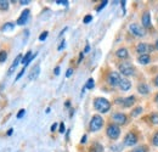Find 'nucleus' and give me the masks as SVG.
<instances>
[{
    "instance_id": "3",
    "label": "nucleus",
    "mask_w": 158,
    "mask_h": 152,
    "mask_svg": "<svg viewBox=\"0 0 158 152\" xmlns=\"http://www.w3.org/2000/svg\"><path fill=\"white\" fill-rule=\"evenodd\" d=\"M103 125V119L102 117L99 116V114H95L93 116L91 120H90V130L91 132H99L100 129L102 128Z\"/></svg>"
},
{
    "instance_id": "17",
    "label": "nucleus",
    "mask_w": 158,
    "mask_h": 152,
    "mask_svg": "<svg viewBox=\"0 0 158 152\" xmlns=\"http://www.w3.org/2000/svg\"><path fill=\"white\" fill-rule=\"evenodd\" d=\"M39 73H40V66L39 65H37L33 70H32V72L29 73V76H28V78H29V80H34L37 77L39 76Z\"/></svg>"
},
{
    "instance_id": "14",
    "label": "nucleus",
    "mask_w": 158,
    "mask_h": 152,
    "mask_svg": "<svg viewBox=\"0 0 158 152\" xmlns=\"http://www.w3.org/2000/svg\"><path fill=\"white\" fill-rule=\"evenodd\" d=\"M141 21H142V26H143L145 28H148V27L151 26V16H150V12H148V11H146V12L142 15Z\"/></svg>"
},
{
    "instance_id": "39",
    "label": "nucleus",
    "mask_w": 158,
    "mask_h": 152,
    "mask_svg": "<svg viewBox=\"0 0 158 152\" xmlns=\"http://www.w3.org/2000/svg\"><path fill=\"white\" fill-rule=\"evenodd\" d=\"M20 2L22 4V5H28V4L31 2V1H29V0H21Z\"/></svg>"
},
{
    "instance_id": "35",
    "label": "nucleus",
    "mask_w": 158,
    "mask_h": 152,
    "mask_svg": "<svg viewBox=\"0 0 158 152\" xmlns=\"http://www.w3.org/2000/svg\"><path fill=\"white\" fill-rule=\"evenodd\" d=\"M56 2H57V4H61V5H66V6L68 5V1H67V0H57Z\"/></svg>"
},
{
    "instance_id": "41",
    "label": "nucleus",
    "mask_w": 158,
    "mask_h": 152,
    "mask_svg": "<svg viewBox=\"0 0 158 152\" xmlns=\"http://www.w3.org/2000/svg\"><path fill=\"white\" fill-rule=\"evenodd\" d=\"M89 50H90V45H89V44H86V46H85V50H84V53H89Z\"/></svg>"
},
{
    "instance_id": "20",
    "label": "nucleus",
    "mask_w": 158,
    "mask_h": 152,
    "mask_svg": "<svg viewBox=\"0 0 158 152\" xmlns=\"http://www.w3.org/2000/svg\"><path fill=\"white\" fill-rule=\"evenodd\" d=\"M9 5H10V1H7V0H0V10H2V11L9 10Z\"/></svg>"
},
{
    "instance_id": "25",
    "label": "nucleus",
    "mask_w": 158,
    "mask_h": 152,
    "mask_svg": "<svg viewBox=\"0 0 158 152\" xmlns=\"http://www.w3.org/2000/svg\"><path fill=\"white\" fill-rule=\"evenodd\" d=\"M142 110H143L142 107H136V108L131 112V116H133V117H136V116H139V114L142 112Z\"/></svg>"
},
{
    "instance_id": "36",
    "label": "nucleus",
    "mask_w": 158,
    "mask_h": 152,
    "mask_svg": "<svg viewBox=\"0 0 158 152\" xmlns=\"http://www.w3.org/2000/svg\"><path fill=\"white\" fill-rule=\"evenodd\" d=\"M24 71H26V70H24V68H23V70H22V71H21L20 73H19V74H17V77H16V80H19V79H20L21 77L23 76V73H24Z\"/></svg>"
},
{
    "instance_id": "32",
    "label": "nucleus",
    "mask_w": 158,
    "mask_h": 152,
    "mask_svg": "<svg viewBox=\"0 0 158 152\" xmlns=\"http://www.w3.org/2000/svg\"><path fill=\"white\" fill-rule=\"evenodd\" d=\"M64 130H66V128H64V123L62 122V123L60 124V129H59V132H60V133H61V134H63V133H64Z\"/></svg>"
},
{
    "instance_id": "34",
    "label": "nucleus",
    "mask_w": 158,
    "mask_h": 152,
    "mask_svg": "<svg viewBox=\"0 0 158 152\" xmlns=\"http://www.w3.org/2000/svg\"><path fill=\"white\" fill-rule=\"evenodd\" d=\"M72 74H73V70H72V68H68V70H67V73H66V77L69 78Z\"/></svg>"
},
{
    "instance_id": "45",
    "label": "nucleus",
    "mask_w": 158,
    "mask_h": 152,
    "mask_svg": "<svg viewBox=\"0 0 158 152\" xmlns=\"http://www.w3.org/2000/svg\"><path fill=\"white\" fill-rule=\"evenodd\" d=\"M155 84H156V87H158V76L155 78Z\"/></svg>"
},
{
    "instance_id": "23",
    "label": "nucleus",
    "mask_w": 158,
    "mask_h": 152,
    "mask_svg": "<svg viewBox=\"0 0 158 152\" xmlns=\"http://www.w3.org/2000/svg\"><path fill=\"white\" fill-rule=\"evenodd\" d=\"M94 85H95L94 79H93V78H90V79H88V82H86V84H85V88H86V89H93V88H94Z\"/></svg>"
},
{
    "instance_id": "24",
    "label": "nucleus",
    "mask_w": 158,
    "mask_h": 152,
    "mask_svg": "<svg viewBox=\"0 0 158 152\" xmlns=\"http://www.w3.org/2000/svg\"><path fill=\"white\" fill-rule=\"evenodd\" d=\"M150 118H151V122H152L153 124H158V113L157 112H155V113L151 114Z\"/></svg>"
},
{
    "instance_id": "8",
    "label": "nucleus",
    "mask_w": 158,
    "mask_h": 152,
    "mask_svg": "<svg viewBox=\"0 0 158 152\" xmlns=\"http://www.w3.org/2000/svg\"><path fill=\"white\" fill-rule=\"evenodd\" d=\"M136 142H138V135L135 133L130 132V133H128L125 135V137H124V144H125L127 146H134Z\"/></svg>"
},
{
    "instance_id": "38",
    "label": "nucleus",
    "mask_w": 158,
    "mask_h": 152,
    "mask_svg": "<svg viewBox=\"0 0 158 152\" xmlns=\"http://www.w3.org/2000/svg\"><path fill=\"white\" fill-rule=\"evenodd\" d=\"M54 73H55V76H59V74H60V67H59V66H57V67L54 70Z\"/></svg>"
},
{
    "instance_id": "43",
    "label": "nucleus",
    "mask_w": 158,
    "mask_h": 152,
    "mask_svg": "<svg viewBox=\"0 0 158 152\" xmlns=\"http://www.w3.org/2000/svg\"><path fill=\"white\" fill-rule=\"evenodd\" d=\"M83 56H84V53H81V54L79 55V61H78V62H81V60H83Z\"/></svg>"
},
{
    "instance_id": "46",
    "label": "nucleus",
    "mask_w": 158,
    "mask_h": 152,
    "mask_svg": "<svg viewBox=\"0 0 158 152\" xmlns=\"http://www.w3.org/2000/svg\"><path fill=\"white\" fill-rule=\"evenodd\" d=\"M155 48L158 50V39H157V41H156V45H155Z\"/></svg>"
},
{
    "instance_id": "6",
    "label": "nucleus",
    "mask_w": 158,
    "mask_h": 152,
    "mask_svg": "<svg viewBox=\"0 0 158 152\" xmlns=\"http://www.w3.org/2000/svg\"><path fill=\"white\" fill-rule=\"evenodd\" d=\"M120 80H122V78H120L118 72H110L108 76H107V83L111 87H117V85H119Z\"/></svg>"
},
{
    "instance_id": "12",
    "label": "nucleus",
    "mask_w": 158,
    "mask_h": 152,
    "mask_svg": "<svg viewBox=\"0 0 158 152\" xmlns=\"http://www.w3.org/2000/svg\"><path fill=\"white\" fill-rule=\"evenodd\" d=\"M29 10H24L22 14H21V16L19 17L17 19V24L19 26H22V24H24V23H27V21H28V17H29Z\"/></svg>"
},
{
    "instance_id": "21",
    "label": "nucleus",
    "mask_w": 158,
    "mask_h": 152,
    "mask_svg": "<svg viewBox=\"0 0 158 152\" xmlns=\"http://www.w3.org/2000/svg\"><path fill=\"white\" fill-rule=\"evenodd\" d=\"M15 28V24L12 23V22H7V23H5L4 26H2V31L4 32H6V31H12Z\"/></svg>"
},
{
    "instance_id": "47",
    "label": "nucleus",
    "mask_w": 158,
    "mask_h": 152,
    "mask_svg": "<svg viewBox=\"0 0 158 152\" xmlns=\"http://www.w3.org/2000/svg\"><path fill=\"white\" fill-rule=\"evenodd\" d=\"M155 101H156V102L158 103V94L156 95V97H155Z\"/></svg>"
},
{
    "instance_id": "44",
    "label": "nucleus",
    "mask_w": 158,
    "mask_h": 152,
    "mask_svg": "<svg viewBox=\"0 0 158 152\" xmlns=\"http://www.w3.org/2000/svg\"><path fill=\"white\" fill-rule=\"evenodd\" d=\"M12 133H14V129H9V132H7V135L10 136V135H11Z\"/></svg>"
},
{
    "instance_id": "37",
    "label": "nucleus",
    "mask_w": 158,
    "mask_h": 152,
    "mask_svg": "<svg viewBox=\"0 0 158 152\" xmlns=\"http://www.w3.org/2000/svg\"><path fill=\"white\" fill-rule=\"evenodd\" d=\"M56 129H57V123H54V124L51 125V129H50V130H51V132H55Z\"/></svg>"
},
{
    "instance_id": "9",
    "label": "nucleus",
    "mask_w": 158,
    "mask_h": 152,
    "mask_svg": "<svg viewBox=\"0 0 158 152\" xmlns=\"http://www.w3.org/2000/svg\"><path fill=\"white\" fill-rule=\"evenodd\" d=\"M135 102V96H129L127 99H117V103H122L123 107H130Z\"/></svg>"
},
{
    "instance_id": "5",
    "label": "nucleus",
    "mask_w": 158,
    "mask_h": 152,
    "mask_svg": "<svg viewBox=\"0 0 158 152\" xmlns=\"http://www.w3.org/2000/svg\"><path fill=\"white\" fill-rule=\"evenodd\" d=\"M153 50H155V46L146 43H140L136 46V51L140 55H148V53H152Z\"/></svg>"
},
{
    "instance_id": "31",
    "label": "nucleus",
    "mask_w": 158,
    "mask_h": 152,
    "mask_svg": "<svg viewBox=\"0 0 158 152\" xmlns=\"http://www.w3.org/2000/svg\"><path fill=\"white\" fill-rule=\"evenodd\" d=\"M107 2H108L107 0H105V1H102V4L100 5L99 7H98V11H101V10H102V9H103V7H105V6L107 5Z\"/></svg>"
},
{
    "instance_id": "16",
    "label": "nucleus",
    "mask_w": 158,
    "mask_h": 152,
    "mask_svg": "<svg viewBox=\"0 0 158 152\" xmlns=\"http://www.w3.org/2000/svg\"><path fill=\"white\" fill-rule=\"evenodd\" d=\"M138 91L140 94H142V95H147L148 93H150V88L147 87V84H145V83H140L138 87Z\"/></svg>"
},
{
    "instance_id": "40",
    "label": "nucleus",
    "mask_w": 158,
    "mask_h": 152,
    "mask_svg": "<svg viewBox=\"0 0 158 152\" xmlns=\"http://www.w3.org/2000/svg\"><path fill=\"white\" fill-rule=\"evenodd\" d=\"M63 46H64V40H62V43H61V44L59 45V51L63 49Z\"/></svg>"
},
{
    "instance_id": "4",
    "label": "nucleus",
    "mask_w": 158,
    "mask_h": 152,
    "mask_svg": "<svg viewBox=\"0 0 158 152\" xmlns=\"http://www.w3.org/2000/svg\"><path fill=\"white\" fill-rule=\"evenodd\" d=\"M106 133H107V136L112 140H116L118 139L119 135H120V129L117 124H110L106 129Z\"/></svg>"
},
{
    "instance_id": "33",
    "label": "nucleus",
    "mask_w": 158,
    "mask_h": 152,
    "mask_svg": "<svg viewBox=\"0 0 158 152\" xmlns=\"http://www.w3.org/2000/svg\"><path fill=\"white\" fill-rule=\"evenodd\" d=\"M24 113H26V110H21L20 112L17 113V118H19V119H21V118L24 116Z\"/></svg>"
},
{
    "instance_id": "2",
    "label": "nucleus",
    "mask_w": 158,
    "mask_h": 152,
    "mask_svg": "<svg viewBox=\"0 0 158 152\" xmlns=\"http://www.w3.org/2000/svg\"><path fill=\"white\" fill-rule=\"evenodd\" d=\"M119 71H120V73H122L123 76H125V77H130L135 73L134 66H133L130 62H127V61H124V62H122V63L119 65Z\"/></svg>"
},
{
    "instance_id": "28",
    "label": "nucleus",
    "mask_w": 158,
    "mask_h": 152,
    "mask_svg": "<svg viewBox=\"0 0 158 152\" xmlns=\"http://www.w3.org/2000/svg\"><path fill=\"white\" fill-rule=\"evenodd\" d=\"M91 19H93V16H91V15H86V16L84 17V19H83V22L88 24V23H90V22H91Z\"/></svg>"
},
{
    "instance_id": "22",
    "label": "nucleus",
    "mask_w": 158,
    "mask_h": 152,
    "mask_svg": "<svg viewBox=\"0 0 158 152\" xmlns=\"http://www.w3.org/2000/svg\"><path fill=\"white\" fill-rule=\"evenodd\" d=\"M90 152H102V146L100 144H94L91 146V151Z\"/></svg>"
},
{
    "instance_id": "27",
    "label": "nucleus",
    "mask_w": 158,
    "mask_h": 152,
    "mask_svg": "<svg viewBox=\"0 0 158 152\" xmlns=\"http://www.w3.org/2000/svg\"><path fill=\"white\" fill-rule=\"evenodd\" d=\"M131 152H147V149H146V146H140V147L134 149Z\"/></svg>"
},
{
    "instance_id": "19",
    "label": "nucleus",
    "mask_w": 158,
    "mask_h": 152,
    "mask_svg": "<svg viewBox=\"0 0 158 152\" xmlns=\"http://www.w3.org/2000/svg\"><path fill=\"white\" fill-rule=\"evenodd\" d=\"M138 61L139 63H141V65H147V63H150L151 57H150V55H140Z\"/></svg>"
},
{
    "instance_id": "15",
    "label": "nucleus",
    "mask_w": 158,
    "mask_h": 152,
    "mask_svg": "<svg viewBox=\"0 0 158 152\" xmlns=\"http://www.w3.org/2000/svg\"><path fill=\"white\" fill-rule=\"evenodd\" d=\"M116 55H117V57L122 58V60H125V58H128V56H129V53H128V50L125 48H120V49L117 50Z\"/></svg>"
},
{
    "instance_id": "13",
    "label": "nucleus",
    "mask_w": 158,
    "mask_h": 152,
    "mask_svg": "<svg viewBox=\"0 0 158 152\" xmlns=\"http://www.w3.org/2000/svg\"><path fill=\"white\" fill-rule=\"evenodd\" d=\"M35 56H37V54L32 56V51H27V54H26V55H24L23 57H22V61H21V63H23L24 66H28V65L31 63V61H33V58H34Z\"/></svg>"
},
{
    "instance_id": "30",
    "label": "nucleus",
    "mask_w": 158,
    "mask_h": 152,
    "mask_svg": "<svg viewBox=\"0 0 158 152\" xmlns=\"http://www.w3.org/2000/svg\"><path fill=\"white\" fill-rule=\"evenodd\" d=\"M152 142H153V145H156L158 146V132L155 135H153V139H152Z\"/></svg>"
},
{
    "instance_id": "7",
    "label": "nucleus",
    "mask_w": 158,
    "mask_h": 152,
    "mask_svg": "<svg viewBox=\"0 0 158 152\" xmlns=\"http://www.w3.org/2000/svg\"><path fill=\"white\" fill-rule=\"evenodd\" d=\"M129 31H130V33H131L133 36L139 37V38L145 36V31L142 29V27L136 24V23H131V24L129 26Z\"/></svg>"
},
{
    "instance_id": "26",
    "label": "nucleus",
    "mask_w": 158,
    "mask_h": 152,
    "mask_svg": "<svg viewBox=\"0 0 158 152\" xmlns=\"http://www.w3.org/2000/svg\"><path fill=\"white\" fill-rule=\"evenodd\" d=\"M6 58H7V53L6 51H0V62H4V61H6Z\"/></svg>"
},
{
    "instance_id": "29",
    "label": "nucleus",
    "mask_w": 158,
    "mask_h": 152,
    "mask_svg": "<svg viewBox=\"0 0 158 152\" xmlns=\"http://www.w3.org/2000/svg\"><path fill=\"white\" fill-rule=\"evenodd\" d=\"M48 34H49L48 32H43V33H41V34L39 36V40H40V41H44L45 39L48 38Z\"/></svg>"
},
{
    "instance_id": "1",
    "label": "nucleus",
    "mask_w": 158,
    "mask_h": 152,
    "mask_svg": "<svg viewBox=\"0 0 158 152\" xmlns=\"http://www.w3.org/2000/svg\"><path fill=\"white\" fill-rule=\"evenodd\" d=\"M94 107H95L96 111H99L101 113H106V112L110 111L111 103H110L108 100H106V99H103V97H98V99H95V101H94Z\"/></svg>"
},
{
    "instance_id": "42",
    "label": "nucleus",
    "mask_w": 158,
    "mask_h": 152,
    "mask_svg": "<svg viewBox=\"0 0 158 152\" xmlns=\"http://www.w3.org/2000/svg\"><path fill=\"white\" fill-rule=\"evenodd\" d=\"M80 142H81V144H84V142H86V135H84V136L81 137V140H80Z\"/></svg>"
},
{
    "instance_id": "18",
    "label": "nucleus",
    "mask_w": 158,
    "mask_h": 152,
    "mask_svg": "<svg viewBox=\"0 0 158 152\" xmlns=\"http://www.w3.org/2000/svg\"><path fill=\"white\" fill-rule=\"evenodd\" d=\"M21 61H22V56H21V55H19V56H17L16 58H15L14 63L11 65V67H10V70H9V73H7L9 76H10V74H12V72L15 71V68H16V67L19 66V63H20Z\"/></svg>"
},
{
    "instance_id": "10",
    "label": "nucleus",
    "mask_w": 158,
    "mask_h": 152,
    "mask_svg": "<svg viewBox=\"0 0 158 152\" xmlns=\"http://www.w3.org/2000/svg\"><path fill=\"white\" fill-rule=\"evenodd\" d=\"M112 119H113V122L117 123V124H125L128 118H127V114L117 112V113H114L112 116Z\"/></svg>"
},
{
    "instance_id": "11",
    "label": "nucleus",
    "mask_w": 158,
    "mask_h": 152,
    "mask_svg": "<svg viewBox=\"0 0 158 152\" xmlns=\"http://www.w3.org/2000/svg\"><path fill=\"white\" fill-rule=\"evenodd\" d=\"M118 87L122 91H128V90H130V88H131V83H130V80H128L127 78H122V80H120Z\"/></svg>"
}]
</instances>
